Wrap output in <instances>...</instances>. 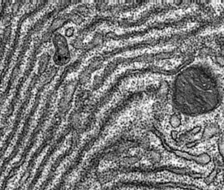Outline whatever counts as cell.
I'll return each mask as SVG.
<instances>
[{"label":"cell","instance_id":"1","mask_svg":"<svg viewBox=\"0 0 224 190\" xmlns=\"http://www.w3.org/2000/svg\"><path fill=\"white\" fill-rule=\"evenodd\" d=\"M224 90L221 79L208 64L190 65L178 74L173 85L172 103L189 117L213 111L221 104Z\"/></svg>","mask_w":224,"mask_h":190},{"label":"cell","instance_id":"2","mask_svg":"<svg viewBox=\"0 0 224 190\" xmlns=\"http://www.w3.org/2000/svg\"><path fill=\"white\" fill-rule=\"evenodd\" d=\"M156 134H157V136H159V138H160L161 141H162V143H163V146L168 150V151L174 153L176 156L180 157L182 159L187 160V161H194V162L197 163L198 164L200 165H207L211 162V160H212L211 157H210V155L207 153H202L200 154V155H191L190 153H188L187 152L181 151V150L172 148L171 146L168 145L167 142L165 141L163 134L159 132L157 129H156Z\"/></svg>","mask_w":224,"mask_h":190},{"label":"cell","instance_id":"3","mask_svg":"<svg viewBox=\"0 0 224 190\" xmlns=\"http://www.w3.org/2000/svg\"><path fill=\"white\" fill-rule=\"evenodd\" d=\"M221 132V129L220 126L216 123H210L205 127L201 137V141L203 140H207L214 138V136L217 135Z\"/></svg>","mask_w":224,"mask_h":190},{"label":"cell","instance_id":"4","mask_svg":"<svg viewBox=\"0 0 224 190\" xmlns=\"http://www.w3.org/2000/svg\"><path fill=\"white\" fill-rule=\"evenodd\" d=\"M200 130H201V127L200 126H195L194 128L190 129V130L186 131V132H183V134H181L178 137V140L177 142L183 143V142H184L185 140L189 139V138H191L192 136H194L196 135V134H198V133L200 132Z\"/></svg>","mask_w":224,"mask_h":190},{"label":"cell","instance_id":"5","mask_svg":"<svg viewBox=\"0 0 224 190\" xmlns=\"http://www.w3.org/2000/svg\"><path fill=\"white\" fill-rule=\"evenodd\" d=\"M181 118L179 117V115L177 113H174L171 115L170 118V124L173 128H178L181 125Z\"/></svg>","mask_w":224,"mask_h":190},{"label":"cell","instance_id":"6","mask_svg":"<svg viewBox=\"0 0 224 190\" xmlns=\"http://www.w3.org/2000/svg\"><path fill=\"white\" fill-rule=\"evenodd\" d=\"M217 147L218 151H219L220 155H221L223 158V163H224V138L223 137H220L219 139L217 140Z\"/></svg>","mask_w":224,"mask_h":190},{"label":"cell","instance_id":"7","mask_svg":"<svg viewBox=\"0 0 224 190\" xmlns=\"http://www.w3.org/2000/svg\"><path fill=\"white\" fill-rule=\"evenodd\" d=\"M201 142L200 140H194V141H191V142H188L186 143V146L188 148H193L194 146H196L198 144L200 143Z\"/></svg>","mask_w":224,"mask_h":190},{"label":"cell","instance_id":"8","mask_svg":"<svg viewBox=\"0 0 224 190\" xmlns=\"http://www.w3.org/2000/svg\"><path fill=\"white\" fill-rule=\"evenodd\" d=\"M171 138L174 140H175V141H177L178 137H177V132H176V131H172V132H171Z\"/></svg>","mask_w":224,"mask_h":190},{"label":"cell","instance_id":"9","mask_svg":"<svg viewBox=\"0 0 224 190\" xmlns=\"http://www.w3.org/2000/svg\"><path fill=\"white\" fill-rule=\"evenodd\" d=\"M223 180H224V178H223Z\"/></svg>","mask_w":224,"mask_h":190}]
</instances>
